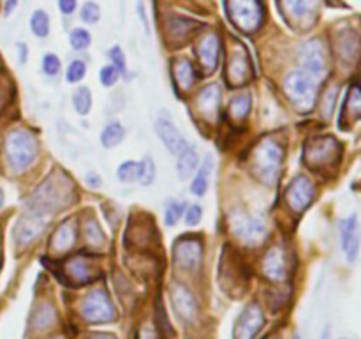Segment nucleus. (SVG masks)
<instances>
[{
    "mask_svg": "<svg viewBox=\"0 0 361 339\" xmlns=\"http://www.w3.org/2000/svg\"><path fill=\"white\" fill-rule=\"evenodd\" d=\"M4 154L9 168L14 173H21L34 165L39 154V143L32 133L25 129H14L7 134L4 143Z\"/></svg>",
    "mask_w": 361,
    "mask_h": 339,
    "instance_id": "nucleus-1",
    "label": "nucleus"
},
{
    "mask_svg": "<svg viewBox=\"0 0 361 339\" xmlns=\"http://www.w3.org/2000/svg\"><path fill=\"white\" fill-rule=\"evenodd\" d=\"M284 161V148L274 138H263L254 148L252 166L257 179L267 186H274Z\"/></svg>",
    "mask_w": 361,
    "mask_h": 339,
    "instance_id": "nucleus-2",
    "label": "nucleus"
},
{
    "mask_svg": "<svg viewBox=\"0 0 361 339\" xmlns=\"http://www.w3.org/2000/svg\"><path fill=\"white\" fill-rule=\"evenodd\" d=\"M317 85L319 83L303 69L291 71L284 78L286 95H288L289 102L302 113L310 112L314 105H316Z\"/></svg>",
    "mask_w": 361,
    "mask_h": 339,
    "instance_id": "nucleus-3",
    "label": "nucleus"
},
{
    "mask_svg": "<svg viewBox=\"0 0 361 339\" xmlns=\"http://www.w3.org/2000/svg\"><path fill=\"white\" fill-rule=\"evenodd\" d=\"M224 6L231 23L242 32L252 34L263 23L264 9L261 0H224Z\"/></svg>",
    "mask_w": 361,
    "mask_h": 339,
    "instance_id": "nucleus-4",
    "label": "nucleus"
},
{
    "mask_svg": "<svg viewBox=\"0 0 361 339\" xmlns=\"http://www.w3.org/2000/svg\"><path fill=\"white\" fill-rule=\"evenodd\" d=\"M341 155V147L331 136L312 138L305 143V161L312 168H324L334 165Z\"/></svg>",
    "mask_w": 361,
    "mask_h": 339,
    "instance_id": "nucleus-5",
    "label": "nucleus"
},
{
    "mask_svg": "<svg viewBox=\"0 0 361 339\" xmlns=\"http://www.w3.org/2000/svg\"><path fill=\"white\" fill-rule=\"evenodd\" d=\"M300 64H302V69L307 74H310L317 83L324 80L328 71V59L326 49H324V44L319 39H310L309 42L302 46V49H300Z\"/></svg>",
    "mask_w": 361,
    "mask_h": 339,
    "instance_id": "nucleus-6",
    "label": "nucleus"
},
{
    "mask_svg": "<svg viewBox=\"0 0 361 339\" xmlns=\"http://www.w3.org/2000/svg\"><path fill=\"white\" fill-rule=\"evenodd\" d=\"M229 222H231L233 233L245 244L257 246L267 239V225L257 218L245 214V212H235Z\"/></svg>",
    "mask_w": 361,
    "mask_h": 339,
    "instance_id": "nucleus-7",
    "label": "nucleus"
},
{
    "mask_svg": "<svg viewBox=\"0 0 361 339\" xmlns=\"http://www.w3.org/2000/svg\"><path fill=\"white\" fill-rule=\"evenodd\" d=\"M67 184H60L56 179H48L46 182L41 184V187H37V191L32 196V210L41 212L44 214L46 210H53L55 205L62 207V201L67 198Z\"/></svg>",
    "mask_w": 361,
    "mask_h": 339,
    "instance_id": "nucleus-8",
    "label": "nucleus"
},
{
    "mask_svg": "<svg viewBox=\"0 0 361 339\" xmlns=\"http://www.w3.org/2000/svg\"><path fill=\"white\" fill-rule=\"evenodd\" d=\"M314 196H316V187H314L312 180L303 175L293 179L288 186V191H286V201H288L289 208L296 214L305 210L312 203Z\"/></svg>",
    "mask_w": 361,
    "mask_h": 339,
    "instance_id": "nucleus-9",
    "label": "nucleus"
},
{
    "mask_svg": "<svg viewBox=\"0 0 361 339\" xmlns=\"http://www.w3.org/2000/svg\"><path fill=\"white\" fill-rule=\"evenodd\" d=\"M46 230V219L42 218L41 212L32 210L30 214L23 215L14 226V239L20 246H27L32 240L37 239Z\"/></svg>",
    "mask_w": 361,
    "mask_h": 339,
    "instance_id": "nucleus-10",
    "label": "nucleus"
},
{
    "mask_svg": "<svg viewBox=\"0 0 361 339\" xmlns=\"http://www.w3.org/2000/svg\"><path fill=\"white\" fill-rule=\"evenodd\" d=\"M197 62L207 73H214L219 66V56H221V39L217 34H207L200 39L196 48Z\"/></svg>",
    "mask_w": 361,
    "mask_h": 339,
    "instance_id": "nucleus-11",
    "label": "nucleus"
},
{
    "mask_svg": "<svg viewBox=\"0 0 361 339\" xmlns=\"http://www.w3.org/2000/svg\"><path fill=\"white\" fill-rule=\"evenodd\" d=\"M284 16L293 23H307L319 9V0H279Z\"/></svg>",
    "mask_w": 361,
    "mask_h": 339,
    "instance_id": "nucleus-12",
    "label": "nucleus"
},
{
    "mask_svg": "<svg viewBox=\"0 0 361 339\" xmlns=\"http://www.w3.org/2000/svg\"><path fill=\"white\" fill-rule=\"evenodd\" d=\"M341 240H342V249H344L345 258L348 261H355L360 253V244H361V228L358 215L353 214L351 218L345 219L341 226Z\"/></svg>",
    "mask_w": 361,
    "mask_h": 339,
    "instance_id": "nucleus-13",
    "label": "nucleus"
},
{
    "mask_svg": "<svg viewBox=\"0 0 361 339\" xmlns=\"http://www.w3.org/2000/svg\"><path fill=\"white\" fill-rule=\"evenodd\" d=\"M155 133H157L159 140L166 145V148L175 155H178L189 145L185 138L182 136V133L178 131V127L168 119L155 120Z\"/></svg>",
    "mask_w": 361,
    "mask_h": 339,
    "instance_id": "nucleus-14",
    "label": "nucleus"
},
{
    "mask_svg": "<svg viewBox=\"0 0 361 339\" xmlns=\"http://www.w3.org/2000/svg\"><path fill=\"white\" fill-rule=\"evenodd\" d=\"M203 249H201V240L196 237H183L176 244L175 258L176 263L183 268H194L201 263Z\"/></svg>",
    "mask_w": 361,
    "mask_h": 339,
    "instance_id": "nucleus-15",
    "label": "nucleus"
},
{
    "mask_svg": "<svg viewBox=\"0 0 361 339\" xmlns=\"http://www.w3.org/2000/svg\"><path fill=\"white\" fill-rule=\"evenodd\" d=\"M250 64L249 56L242 48H236L226 64V78L231 85H243L249 80Z\"/></svg>",
    "mask_w": 361,
    "mask_h": 339,
    "instance_id": "nucleus-16",
    "label": "nucleus"
},
{
    "mask_svg": "<svg viewBox=\"0 0 361 339\" xmlns=\"http://www.w3.org/2000/svg\"><path fill=\"white\" fill-rule=\"evenodd\" d=\"M261 325H263V313H261L259 306L252 304L238 318V323H236L235 328V338L252 339L256 335V332L261 328Z\"/></svg>",
    "mask_w": 361,
    "mask_h": 339,
    "instance_id": "nucleus-17",
    "label": "nucleus"
},
{
    "mask_svg": "<svg viewBox=\"0 0 361 339\" xmlns=\"http://www.w3.org/2000/svg\"><path fill=\"white\" fill-rule=\"evenodd\" d=\"M197 109L207 120L214 122L221 112V87L217 83H212L204 87L197 95Z\"/></svg>",
    "mask_w": 361,
    "mask_h": 339,
    "instance_id": "nucleus-18",
    "label": "nucleus"
},
{
    "mask_svg": "<svg viewBox=\"0 0 361 339\" xmlns=\"http://www.w3.org/2000/svg\"><path fill=\"white\" fill-rule=\"evenodd\" d=\"M83 313L88 320L94 321H104L109 320V316L113 314V307L109 304V300L106 299L104 293L95 292L92 295H88V299L85 300Z\"/></svg>",
    "mask_w": 361,
    "mask_h": 339,
    "instance_id": "nucleus-19",
    "label": "nucleus"
},
{
    "mask_svg": "<svg viewBox=\"0 0 361 339\" xmlns=\"http://www.w3.org/2000/svg\"><path fill=\"white\" fill-rule=\"evenodd\" d=\"M263 270L267 272V275L275 281H281L286 278V254L281 247H271L267 253L263 260Z\"/></svg>",
    "mask_w": 361,
    "mask_h": 339,
    "instance_id": "nucleus-20",
    "label": "nucleus"
},
{
    "mask_svg": "<svg viewBox=\"0 0 361 339\" xmlns=\"http://www.w3.org/2000/svg\"><path fill=\"white\" fill-rule=\"evenodd\" d=\"M173 80H175L176 87L182 92H189L192 88L194 81H196V71H194L192 64L189 60H175L171 66Z\"/></svg>",
    "mask_w": 361,
    "mask_h": 339,
    "instance_id": "nucleus-21",
    "label": "nucleus"
},
{
    "mask_svg": "<svg viewBox=\"0 0 361 339\" xmlns=\"http://www.w3.org/2000/svg\"><path fill=\"white\" fill-rule=\"evenodd\" d=\"M197 165H200V155H197L196 147L187 145V147L178 154V159H176V175H178V179H190L194 170H197Z\"/></svg>",
    "mask_w": 361,
    "mask_h": 339,
    "instance_id": "nucleus-22",
    "label": "nucleus"
},
{
    "mask_svg": "<svg viewBox=\"0 0 361 339\" xmlns=\"http://www.w3.org/2000/svg\"><path fill=\"white\" fill-rule=\"evenodd\" d=\"M212 170H214V157H212V155H207L203 165L197 168L192 182H190V193L196 194V196H203V194L207 193L208 186H210Z\"/></svg>",
    "mask_w": 361,
    "mask_h": 339,
    "instance_id": "nucleus-23",
    "label": "nucleus"
},
{
    "mask_svg": "<svg viewBox=\"0 0 361 339\" xmlns=\"http://www.w3.org/2000/svg\"><path fill=\"white\" fill-rule=\"evenodd\" d=\"M74 242H76V225L71 221L63 222L51 239V246L56 251H69L74 246Z\"/></svg>",
    "mask_w": 361,
    "mask_h": 339,
    "instance_id": "nucleus-24",
    "label": "nucleus"
},
{
    "mask_svg": "<svg viewBox=\"0 0 361 339\" xmlns=\"http://www.w3.org/2000/svg\"><path fill=\"white\" fill-rule=\"evenodd\" d=\"M126 138V127L118 122V120H113V122L106 124V127L101 133V143L104 148H115Z\"/></svg>",
    "mask_w": 361,
    "mask_h": 339,
    "instance_id": "nucleus-25",
    "label": "nucleus"
},
{
    "mask_svg": "<svg viewBox=\"0 0 361 339\" xmlns=\"http://www.w3.org/2000/svg\"><path fill=\"white\" fill-rule=\"evenodd\" d=\"M252 109V97L250 94H238L231 99V105H229V115L233 117V120H243Z\"/></svg>",
    "mask_w": 361,
    "mask_h": 339,
    "instance_id": "nucleus-26",
    "label": "nucleus"
},
{
    "mask_svg": "<svg viewBox=\"0 0 361 339\" xmlns=\"http://www.w3.org/2000/svg\"><path fill=\"white\" fill-rule=\"evenodd\" d=\"M49 28H51V23H49V16L44 9H35L30 16V30L35 37H48Z\"/></svg>",
    "mask_w": 361,
    "mask_h": 339,
    "instance_id": "nucleus-27",
    "label": "nucleus"
},
{
    "mask_svg": "<svg viewBox=\"0 0 361 339\" xmlns=\"http://www.w3.org/2000/svg\"><path fill=\"white\" fill-rule=\"evenodd\" d=\"M141 173V161H133V159H127L122 165L116 168V177L122 184H133L140 180Z\"/></svg>",
    "mask_w": 361,
    "mask_h": 339,
    "instance_id": "nucleus-28",
    "label": "nucleus"
},
{
    "mask_svg": "<svg viewBox=\"0 0 361 339\" xmlns=\"http://www.w3.org/2000/svg\"><path fill=\"white\" fill-rule=\"evenodd\" d=\"M345 108L344 113L351 120L361 119V87L360 85H353L348 92V97H345Z\"/></svg>",
    "mask_w": 361,
    "mask_h": 339,
    "instance_id": "nucleus-29",
    "label": "nucleus"
},
{
    "mask_svg": "<svg viewBox=\"0 0 361 339\" xmlns=\"http://www.w3.org/2000/svg\"><path fill=\"white\" fill-rule=\"evenodd\" d=\"M73 106L78 115H87L92 109V92L88 87H80L73 94Z\"/></svg>",
    "mask_w": 361,
    "mask_h": 339,
    "instance_id": "nucleus-30",
    "label": "nucleus"
},
{
    "mask_svg": "<svg viewBox=\"0 0 361 339\" xmlns=\"http://www.w3.org/2000/svg\"><path fill=\"white\" fill-rule=\"evenodd\" d=\"M69 44L74 52H83L92 44V34L83 27H76L69 34Z\"/></svg>",
    "mask_w": 361,
    "mask_h": 339,
    "instance_id": "nucleus-31",
    "label": "nucleus"
},
{
    "mask_svg": "<svg viewBox=\"0 0 361 339\" xmlns=\"http://www.w3.org/2000/svg\"><path fill=\"white\" fill-rule=\"evenodd\" d=\"M185 212V203L178 200H169L164 207V222L168 226H175Z\"/></svg>",
    "mask_w": 361,
    "mask_h": 339,
    "instance_id": "nucleus-32",
    "label": "nucleus"
},
{
    "mask_svg": "<svg viewBox=\"0 0 361 339\" xmlns=\"http://www.w3.org/2000/svg\"><path fill=\"white\" fill-rule=\"evenodd\" d=\"M101 6L97 2H85L80 9V20L87 25H95L101 21Z\"/></svg>",
    "mask_w": 361,
    "mask_h": 339,
    "instance_id": "nucleus-33",
    "label": "nucleus"
},
{
    "mask_svg": "<svg viewBox=\"0 0 361 339\" xmlns=\"http://www.w3.org/2000/svg\"><path fill=\"white\" fill-rule=\"evenodd\" d=\"M338 52L344 59H353L358 52V37L355 34H342L341 39H338Z\"/></svg>",
    "mask_w": 361,
    "mask_h": 339,
    "instance_id": "nucleus-34",
    "label": "nucleus"
},
{
    "mask_svg": "<svg viewBox=\"0 0 361 339\" xmlns=\"http://www.w3.org/2000/svg\"><path fill=\"white\" fill-rule=\"evenodd\" d=\"M87 71L88 67L85 60H80V59L73 60L66 71V81L67 83H80V81L87 76Z\"/></svg>",
    "mask_w": 361,
    "mask_h": 339,
    "instance_id": "nucleus-35",
    "label": "nucleus"
},
{
    "mask_svg": "<svg viewBox=\"0 0 361 339\" xmlns=\"http://www.w3.org/2000/svg\"><path fill=\"white\" fill-rule=\"evenodd\" d=\"M196 27V23H192L190 20H185V18H171L168 21V32L171 37H178V34H182V37H185V34H189V30Z\"/></svg>",
    "mask_w": 361,
    "mask_h": 339,
    "instance_id": "nucleus-36",
    "label": "nucleus"
},
{
    "mask_svg": "<svg viewBox=\"0 0 361 339\" xmlns=\"http://www.w3.org/2000/svg\"><path fill=\"white\" fill-rule=\"evenodd\" d=\"M155 175H157V168H155V162L150 155L141 159V173H140V180L137 182L141 186H152L155 182Z\"/></svg>",
    "mask_w": 361,
    "mask_h": 339,
    "instance_id": "nucleus-37",
    "label": "nucleus"
},
{
    "mask_svg": "<svg viewBox=\"0 0 361 339\" xmlns=\"http://www.w3.org/2000/svg\"><path fill=\"white\" fill-rule=\"evenodd\" d=\"M108 59H109V64H111V66L115 67L120 74L126 73L127 59H126V53H123V49L120 48V46H111V48H109Z\"/></svg>",
    "mask_w": 361,
    "mask_h": 339,
    "instance_id": "nucleus-38",
    "label": "nucleus"
},
{
    "mask_svg": "<svg viewBox=\"0 0 361 339\" xmlns=\"http://www.w3.org/2000/svg\"><path fill=\"white\" fill-rule=\"evenodd\" d=\"M62 69V62H60V56L55 55V53H46L42 56V73L46 76H56Z\"/></svg>",
    "mask_w": 361,
    "mask_h": 339,
    "instance_id": "nucleus-39",
    "label": "nucleus"
},
{
    "mask_svg": "<svg viewBox=\"0 0 361 339\" xmlns=\"http://www.w3.org/2000/svg\"><path fill=\"white\" fill-rule=\"evenodd\" d=\"M83 230H85V237H87V240L90 244L104 242V233H102V230L99 228V225L94 221V219H88V221L85 222Z\"/></svg>",
    "mask_w": 361,
    "mask_h": 339,
    "instance_id": "nucleus-40",
    "label": "nucleus"
},
{
    "mask_svg": "<svg viewBox=\"0 0 361 339\" xmlns=\"http://www.w3.org/2000/svg\"><path fill=\"white\" fill-rule=\"evenodd\" d=\"M118 78H120V73L111 66V64H108V66L102 67L101 73H99V80H101V83L108 88L113 87V85L118 81Z\"/></svg>",
    "mask_w": 361,
    "mask_h": 339,
    "instance_id": "nucleus-41",
    "label": "nucleus"
},
{
    "mask_svg": "<svg viewBox=\"0 0 361 339\" xmlns=\"http://www.w3.org/2000/svg\"><path fill=\"white\" fill-rule=\"evenodd\" d=\"M69 272L76 278H80V281H88V267L87 261L78 258V260H73L69 265Z\"/></svg>",
    "mask_w": 361,
    "mask_h": 339,
    "instance_id": "nucleus-42",
    "label": "nucleus"
},
{
    "mask_svg": "<svg viewBox=\"0 0 361 339\" xmlns=\"http://www.w3.org/2000/svg\"><path fill=\"white\" fill-rule=\"evenodd\" d=\"M183 214H185L187 226H197L201 222V219H203V208L200 205H190Z\"/></svg>",
    "mask_w": 361,
    "mask_h": 339,
    "instance_id": "nucleus-43",
    "label": "nucleus"
},
{
    "mask_svg": "<svg viewBox=\"0 0 361 339\" xmlns=\"http://www.w3.org/2000/svg\"><path fill=\"white\" fill-rule=\"evenodd\" d=\"M56 4H59V11L63 16H71L78 9V0H56Z\"/></svg>",
    "mask_w": 361,
    "mask_h": 339,
    "instance_id": "nucleus-44",
    "label": "nucleus"
},
{
    "mask_svg": "<svg viewBox=\"0 0 361 339\" xmlns=\"http://www.w3.org/2000/svg\"><path fill=\"white\" fill-rule=\"evenodd\" d=\"M136 13L140 14V20H141V23H143V27H145V32H147V34H148V30H150V28H148L147 9H145V4H143V0H140V2L136 4Z\"/></svg>",
    "mask_w": 361,
    "mask_h": 339,
    "instance_id": "nucleus-45",
    "label": "nucleus"
},
{
    "mask_svg": "<svg viewBox=\"0 0 361 339\" xmlns=\"http://www.w3.org/2000/svg\"><path fill=\"white\" fill-rule=\"evenodd\" d=\"M18 2H20V0H4V16L13 14L14 11H16Z\"/></svg>",
    "mask_w": 361,
    "mask_h": 339,
    "instance_id": "nucleus-46",
    "label": "nucleus"
},
{
    "mask_svg": "<svg viewBox=\"0 0 361 339\" xmlns=\"http://www.w3.org/2000/svg\"><path fill=\"white\" fill-rule=\"evenodd\" d=\"M87 184L90 187H99V186H101L102 180H101V177H99V173H94V172L87 173Z\"/></svg>",
    "mask_w": 361,
    "mask_h": 339,
    "instance_id": "nucleus-47",
    "label": "nucleus"
},
{
    "mask_svg": "<svg viewBox=\"0 0 361 339\" xmlns=\"http://www.w3.org/2000/svg\"><path fill=\"white\" fill-rule=\"evenodd\" d=\"M16 48H18V60H20V64H25V62H27V59H28L27 44L20 42V44H18Z\"/></svg>",
    "mask_w": 361,
    "mask_h": 339,
    "instance_id": "nucleus-48",
    "label": "nucleus"
},
{
    "mask_svg": "<svg viewBox=\"0 0 361 339\" xmlns=\"http://www.w3.org/2000/svg\"><path fill=\"white\" fill-rule=\"evenodd\" d=\"M334 101H335V97L331 99V101H328V99H326V105H334ZM331 109H334V106H326V109H324V115L330 117L331 115Z\"/></svg>",
    "mask_w": 361,
    "mask_h": 339,
    "instance_id": "nucleus-49",
    "label": "nucleus"
},
{
    "mask_svg": "<svg viewBox=\"0 0 361 339\" xmlns=\"http://www.w3.org/2000/svg\"><path fill=\"white\" fill-rule=\"evenodd\" d=\"M319 339H330V327H326L323 331V334H321Z\"/></svg>",
    "mask_w": 361,
    "mask_h": 339,
    "instance_id": "nucleus-50",
    "label": "nucleus"
},
{
    "mask_svg": "<svg viewBox=\"0 0 361 339\" xmlns=\"http://www.w3.org/2000/svg\"><path fill=\"white\" fill-rule=\"evenodd\" d=\"M2 203H4V193L2 189H0V207H2Z\"/></svg>",
    "mask_w": 361,
    "mask_h": 339,
    "instance_id": "nucleus-51",
    "label": "nucleus"
},
{
    "mask_svg": "<svg viewBox=\"0 0 361 339\" xmlns=\"http://www.w3.org/2000/svg\"><path fill=\"white\" fill-rule=\"evenodd\" d=\"M293 339H302V335H300V334H295V335H293Z\"/></svg>",
    "mask_w": 361,
    "mask_h": 339,
    "instance_id": "nucleus-52",
    "label": "nucleus"
}]
</instances>
